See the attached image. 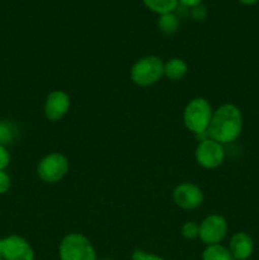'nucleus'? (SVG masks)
<instances>
[{"instance_id": "18", "label": "nucleus", "mask_w": 259, "mask_h": 260, "mask_svg": "<svg viewBox=\"0 0 259 260\" xmlns=\"http://www.w3.org/2000/svg\"><path fill=\"white\" fill-rule=\"evenodd\" d=\"M12 180L5 170H0V194H5L9 190Z\"/></svg>"}, {"instance_id": "24", "label": "nucleus", "mask_w": 259, "mask_h": 260, "mask_svg": "<svg viewBox=\"0 0 259 260\" xmlns=\"http://www.w3.org/2000/svg\"><path fill=\"white\" fill-rule=\"evenodd\" d=\"M102 260H113V259H102Z\"/></svg>"}, {"instance_id": "9", "label": "nucleus", "mask_w": 259, "mask_h": 260, "mask_svg": "<svg viewBox=\"0 0 259 260\" xmlns=\"http://www.w3.org/2000/svg\"><path fill=\"white\" fill-rule=\"evenodd\" d=\"M173 200L183 210H195L203 203V192L193 183H182L175 187Z\"/></svg>"}, {"instance_id": "14", "label": "nucleus", "mask_w": 259, "mask_h": 260, "mask_svg": "<svg viewBox=\"0 0 259 260\" xmlns=\"http://www.w3.org/2000/svg\"><path fill=\"white\" fill-rule=\"evenodd\" d=\"M144 4L151 12L161 15L174 12L178 5V0H144Z\"/></svg>"}, {"instance_id": "20", "label": "nucleus", "mask_w": 259, "mask_h": 260, "mask_svg": "<svg viewBox=\"0 0 259 260\" xmlns=\"http://www.w3.org/2000/svg\"><path fill=\"white\" fill-rule=\"evenodd\" d=\"M10 162V155L9 151L4 145H0V170H5V168L9 165Z\"/></svg>"}, {"instance_id": "13", "label": "nucleus", "mask_w": 259, "mask_h": 260, "mask_svg": "<svg viewBox=\"0 0 259 260\" xmlns=\"http://www.w3.org/2000/svg\"><path fill=\"white\" fill-rule=\"evenodd\" d=\"M202 260H235L231 255L230 250L220 244L207 245L202 254Z\"/></svg>"}, {"instance_id": "7", "label": "nucleus", "mask_w": 259, "mask_h": 260, "mask_svg": "<svg viewBox=\"0 0 259 260\" xmlns=\"http://www.w3.org/2000/svg\"><path fill=\"white\" fill-rule=\"evenodd\" d=\"M225 159V150L222 144L215 140L203 139L196 149V160L201 167L206 169H216L220 167Z\"/></svg>"}, {"instance_id": "11", "label": "nucleus", "mask_w": 259, "mask_h": 260, "mask_svg": "<svg viewBox=\"0 0 259 260\" xmlns=\"http://www.w3.org/2000/svg\"><path fill=\"white\" fill-rule=\"evenodd\" d=\"M229 250L235 260H246L254 251V241L246 233H236L229 243Z\"/></svg>"}, {"instance_id": "4", "label": "nucleus", "mask_w": 259, "mask_h": 260, "mask_svg": "<svg viewBox=\"0 0 259 260\" xmlns=\"http://www.w3.org/2000/svg\"><path fill=\"white\" fill-rule=\"evenodd\" d=\"M60 260H96L93 245L86 236L73 233L66 235L58 246Z\"/></svg>"}, {"instance_id": "25", "label": "nucleus", "mask_w": 259, "mask_h": 260, "mask_svg": "<svg viewBox=\"0 0 259 260\" xmlns=\"http://www.w3.org/2000/svg\"><path fill=\"white\" fill-rule=\"evenodd\" d=\"M0 260H4V259H3V258H2V256H0Z\"/></svg>"}, {"instance_id": "2", "label": "nucleus", "mask_w": 259, "mask_h": 260, "mask_svg": "<svg viewBox=\"0 0 259 260\" xmlns=\"http://www.w3.org/2000/svg\"><path fill=\"white\" fill-rule=\"evenodd\" d=\"M212 114L213 109L207 99L195 98L185 107L183 121L190 132L201 136V135L207 134Z\"/></svg>"}, {"instance_id": "17", "label": "nucleus", "mask_w": 259, "mask_h": 260, "mask_svg": "<svg viewBox=\"0 0 259 260\" xmlns=\"http://www.w3.org/2000/svg\"><path fill=\"white\" fill-rule=\"evenodd\" d=\"M14 137V128L10 123L0 122V145H7Z\"/></svg>"}, {"instance_id": "16", "label": "nucleus", "mask_w": 259, "mask_h": 260, "mask_svg": "<svg viewBox=\"0 0 259 260\" xmlns=\"http://www.w3.org/2000/svg\"><path fill=\"white\" fill-rule=\"evenodd\" d=\"M182 235L188 240H193L196 238H200V225L196 222H185L182 226Z\"/></svg>"}, {"instance_id": "8", "label": "nucleus", "mask_w": 259, "mask_h": 260, "mask_svg": "<svg viewBox=\"0 0 259 260\" xmlns=\"http://www.w3.org/2000/svg\"><path fill=\"white\" fill-rule=\"evenodd\" d=\"M228 234V222L220 215H210L201 222L200 239L206 245L220 244Z\"/></svg>"}, {"instance_id": "19", "label": "nucleus", "mask_w": 259, "mask_h": 260, "mask_svg": "<svg viewBox=\"0 0 259 260\" xmlns=\"http://www.w3.org/2000/svg\"><path fill=\"white\" fill-rule=\"evenodd\" d=\"M132 260H164L160 258L159 255H155V254L146 253L144 250H135L132 253Z\"/></svg>"}, {"instance_id": "6", "label": "nucleus", "mask_w": 259, "mask_h": 260, "mask_svg": "<svg viewBox=\"0 0 259 260\" xmlns=\"http://www.w3.org/2000/svg\"><path fill=\"white\" fill-rule=\"evenodd\" d=\"M0 256L4 260H35L30 244L19 235L0 239Z\"/></svg>"}, {"instance_id": "5", "label": "nucleus", "mask_w": 259, "mask_h": 260, "mask_svg": "<svg viewBox=\"0 0 259 260\" xmlns=\"http://www.w3.org/2000/svg\"><path fill=\"white\" fill-rule=\"evenodd\" d=\"M70 164L68 157L60 152H52L43 157L37 167V174L43 182L57 183L69 173Z\"/></svg>"}, {"instance_id": "12", "label": "nucleus", "mask_w": 259, "mask_h": 260, "mask_svg": "<svg viewBox=\"0 0 259 260\" xmlns=\"http://www.w3.org/2000/svg\"><path fill=\"white\" fill-rule=\"evenodd\" d=\"M188 66L182 58H170L164 63V75L173 81H179L187 75Z\"/></svg>"}, {"instance_id": "15", "label": "nucleus", "mask_w": 259, "mask_h": 260, "mask_svg": "<svg viewBox=\"0 0 259 260\" xmlns=\"http://www.w3.org/2000/svg\"><path fill=\"white\" fill-rule=\"evenodd\" d=\"M157 27L165 35H174L179 28V19L173 13L161 14L157 19Z\"/></svg>"}, {"instance_id": "10", "label": "nucleus", "mask_w": 259, "mask_h": 260, "mask_svg": "<svg viewBox=\"0 0 259 260\" xmlns=\"http://www.w3.org/2000/svg\"><path fill=\"white\" fill-rule=\"evenodd\" d=\"M70 96L62 90H53L47 95L45 102V116L48 121L57 122L70 109Z\"/></svg>"}, {"instance_id": "21", "label": "nucleus", "mask_w": 259, "mask_h": 260, "mask_svg": "<svg viewBox=\"0 0 259 260\" xmlns=\"http://www.w3.org/2000/svg\"><path fill=\"white\" fill-rule=\"evenodd\" d=\"M192 15H193V18H195L196 20H203V19H205L206 15H207V10H206L205 5L201 3V4L193 7Z\"/></svg>"}, {"instance_id": "1", "label": "nucleus", "mask_w": 259, "mask_h": 260, "mask_svg": "<svg viewBox=\"0 0 259 260\" xmlns=\"http://www.w3.org/2000/svg\"><path fill=\"white\" fill-rule=\"evenodd\" d=\"M243 131V114L240 109L231 103L222 104L213 111L207 135L220 144L236 141Z\"/></svg>"}, {"instance_id": "3", "label": "nucleus", "mask_w": 259, "mask_h": 260, "mask_svg": "<svg viewBox=\"0 0 259 260\" xmlns=\"http://www.w3.org/2000/svg\"><path fill=\"white\" fill-rule=\"evenodd\" d=\"M164 75V62L157 56H145L140 58L130 71L131 80L139 86H151Z\"/></svg>"}, {"instance_id": "22", "label": "nucleus", "mask_w": 259, "mask_h": 260, "mask_svg": "<svg viewBox=\"0 0 259 260\" xmlns=\"http://www.w3.org/2000/svg\"><path fill=\"white\" fill-rule=\"evenodd\" d=\"M179 3H182L183 5H185V7H196V5L201 4L202 3V0H178Z\"/></svg>"}, {"instance_id": "23", "label": "nucleus", "mask_w": 259, "mask_h": 260, "mask_svg": "<svg viewBox=\"0 0 259 260\" xmlns=\"http://www.w3.org/2000/svg\"><path fill=\"white\" fill-rule=\"evenodd\" d=\"M239 2L243 3V4H245V5H253V4H255V3H258L259 0H239Z\"/></svg>"}]
</instances>
